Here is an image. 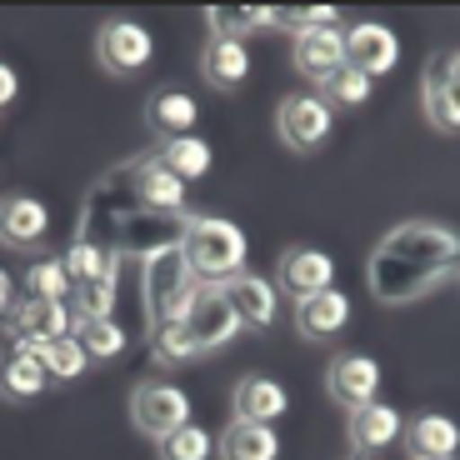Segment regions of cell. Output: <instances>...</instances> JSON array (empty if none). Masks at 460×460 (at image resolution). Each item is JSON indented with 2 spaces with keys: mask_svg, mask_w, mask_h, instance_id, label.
<instances>
[{
  "mask_svg": "<svg viewBox=\"0 0 460 460\" xmlns=\"http://www.w3.org/2000/svg\"><path fill=\"white\" fill-rule=\"evenodd\" d=\"M405 440H411V456L415 460H440V456H456L460 450V426L450 415H415L411 426H405Z\"/></svg>",
  "mask_w": 460,
  "mask_h": 460,
  "instance_id": "d4e9b609",
  "label": "cell"
},
{
  "mask_svg": "<svg viewBox=\"0 0 460 460\" xmlns=\"http://www.w3.org/2000/svg\"><path fill=\"white\" fill-rule=\"evenodd\" d=\"M345 325H350V300H345V290L331 286V290H321V296L296 300V331L305 335V341H331Z\"/></svg>",
  "mask_w": 460,
  "mask_h": 460,
  "instance_id": "ac0fdd59",
  "label": "cell"
},
{
  "mask_svg": "<svg viewBox=\"0 0 460 460\" xmlns=\"http://www.w3.org/2000/svg\"><path fill=\"white\" fill-rule=\"evenodd\" d=\"M181 331L190 335L196 356H206V350H220V345L235 341L241 321H235V311H230V300L220 286H196V296H190V305L181 315Z\"/></svg>",
  "mask_w": 460,
  "mask_h": 460,
  "instance_id": "8992f818",
  "label": "cell"
},
{
  "mask_svg": "<svg viewBox=\"0 0 460 460\" xmlns=\"http://www.w3.org/2000/svg\"><path fill=\"white\" fill-rule=\"evenodd\" d=\"M440 460H460V456H440Z\"/></svg>",
  "mask_w": 460,
  "mask_h": 460,
  "instance_id": "60d3db41",
  "label": "cell"
},
{
  "mask_svg": "<svg viewBox=\"0 0 460 460\" xmlns=\"http://www.w3.org/2000/svg\"><path fill=\"white\" fill-rule=\"evenodd\" d=\"M276 130L290 150H321L335 130V111L325 95L315 91H296L276 105Z\"/></svg>",
  "mask_w": 460,
  "mask_h": 460,
  "instance_id": "52a82bcc",
  "label": "cell"
},
{
  "mask_svg": "<svg viewBox=\"0 0 460 460\" xmlns=\"http://www.w3.org/2000/svg\"><path fill=\"white\" fill-rule=\"evenodd\" d=\"M181 255L200 286H226L230 276L245 270V230L220 216H190Z\"/></svg>",
  "mask_w": 460,
  "mask_h": 460,
  "instance_id": "7a4b0ae2",
  "label": "cell"
},
{
  "mask_svg": "<svg viewBox=\"0 0 460 460\" xmlns=\"http://www.w3.org/2000/svg\"><path fill=\"white\" fill-rule=\"evenodd\" d=\"M70 335L85 345V356L91 360H115L130 345V331L126 325H115V315H105V321H70Z\"/></svg>",
  "mask_w": 460,
  "mask_h": 460,
  "instance_id": "f546056e",
  "label": "cell"
},
{
  "mask_svg": "<svg viewBox=\"0 0 460 460\" xmlns=\"http://www.w3.org/2000/svg\"><path fill=\"white\" fill-rule=\"evenodd\" d=\"M321 91H325V101H331V105H366L370 101V75H366V70H356V66H341Z\"/></svg>",
  "mask_w": 460,
  "mask_h": 460,
  "instance_id": "8d00e7d4",
  "label": "cell"
},
{
  "mask_svg": "<svg viewBox=\"0 0 460 460\" xmlns=\"http://www.w3.org/2000/svg\"><path fill=\"white\" fill-rule=\"evenodd\" d=\"M460 270V230L436 220H405L391 235H380L366 261V286L385 305H405L436 290Z\"/></svg>",
  "mask_w": 460,
  "mask_h": 460,
  "instance_id": "6da1fadb",
  "label": "cell"
},
{
  "mask_svg": "<svg viewBox=\"0 0 460 460\" xmlns=\"http://www.w3.org/2000/svg\"><path fill=\"white\" fill-rule=\"evenodd\" d=\"M46 385H50V376L35 356H21V350L0 356V395L5 401H35Z\"/></svg>",
  "mask_w": 460,
  "mask_h": 460,
  "instance_id": "f1b7e54d",
  "label": "cell"
},
{
  "mask_svg": "<svg viewBox=\"0 0 460 460\" xmlns=\"http://www.w3.org/2000/svg\"><path fill=\"white\" fill-rule=\"evenodd\" d=\"M60 261H66V276H70V286H85V280H101V276H111L115 255H111V251H101V245L70 241V251L60 255Z\"/></svg>",
  "mask_w": 460,
  "mask_h": 460,
  "instance_id": "4dcf8cb0",
  "label": "cell"
},
{
  "mask_svg": "<svg viewBox=\"0 0 460 460\" xmlns=\"http://www.w3.org/2000/svg\"><path fill=\"white\" fill-rule=\"evenodd\" d=\"M446 70H450V75L460 81V50H450V56H446Z\"/></svg>",
  "mask_w": 460,
  "mask_h": 460,
  "instance_id": "ab89813d",
  "label": "cell"
},
{
  "mask_svg": "<svg viewBox=\"0 0 460 460\" xmlns=\"http://www.w3.org/2000/svg\"><path fill=\"white\" fill-rule=\"evenodd\" d=\"M345 66L366 70L370 81L385 75V70H395L401 66V35L380 21H356L345 31Z\"/></svg>",
  "mask_w": 460,
  "mask_h": 460,
  "instance_id": "8fae6325",
  "label": "cell"
},
{
  "mask_svg": "<svg viewBox=\"0 0 460 460\" xmlns=\"http://www.w3.org/2000/svg\"><path fill=\"white\" fill-rule=\"evenodd\" d=\"M136 206L175 216V210H185V181L165 171L155 155H140L136 161Z\"/></svg>",
  "mask_w": 460,
  "mask_h": 460,
  "instance_id": "ffe728a7",
  "label": "cell"
},
{
  "mask_svg": "<svg viewBox=\"0 0 460 460\" xmlns=\"http://www.w3.org/2000/svg\"><path fill=\"white\" fill-rule=\"evenodd\" d=\"M70 335V311L66 300H31L25 296L11 315V341H35V345H50Z\"/></svg>",
  "mask_w": 460,
  "mask_h": 460,
  "instance_id": "d6986e66",
  "label": "cell"
},
{
  "mask_svg": "<svg viewBox=\"0 0 460 460\" xmlns=\"http://www.w3.org/2000/svg\"><path fill=\"white\" fill-rule=\"evenodd\" d=\"M40 366H46V376H50V380H75V376H85L91 356H85V345L75 341V335H60V341H50V345H46Z\"/></svg>",
  "mask_w": 460,
  "mask_h": 460,
  "instance_id": "1f68e13d",
  "label": "cell"
},
{
  "mask_svg": "<svg viewBox=\"0 0 460 460\" xmlns=\"http://www.w3.org/2000/svg\"><path fill=\"white\" fill-rule=\"evenodd\" d=\"M15 305H21V300H15V280L5 276V270H0V325H5V321L15 315Z\"/></svg>",
  "mask_w": 460,
  "mask_h": 460,
  "instance_id": "f35d334b",
  "label": "cell"
},
{
  "mask_svg": "<svg viewBox=\"0 0 460 460\" xmlns=\"http://www.w3.org/2000/svg\"><path fill=\"white\" fill-rule=\"evenodd\" d=\"M115 300H120V255H115L111 276L70 286L66 311H70V321H105V315H115Z\"/></svg>",
  "mask_w": 460,
  "mask_h": 460,
  "instance_id": "484cf974",
  "label": "cell"
},
{
  "mask_svg": "<svg viewBox=\"0 0 460 460\" xmlns=\"http://www.w3.org/2000/svg\"><path fill=\"white\" fill-rule=\"evenodd\" d=\"M220 460H276L280 456V436L276 426H261V420H230L216 440Z\"/></svg>",
  "mask_w": 460,
  "mask_h": 460,
  "instance_id": "cb8c5ba5",
  "label": "cell"
},
{
  "mask_svg": "<svg viewBox=\"0 0 460 460\" xmlns=\"http://www.w3.org/2000/svg\"><path fill=\"white\" fill-rule=\"evenodd\" d=\"M25 296L31 300H66L70 296V276H66V261H31L25 270Z\"/></svg>",
  "mask_w": 460,
  "mask_h": 460,
  "instance_id": "836d02e7",
  "label": "cell"
},
{
  "mask_svg": "<svg viewBox=\"0 0 460 460\" xmlns=\"http://www.w3.org/2000/svg\"><path fill=\"white\" fill-rule=\"evenodd\" d=\"M420 105L436 130H460V81L446 70V50L426 60V81H420Z\"/></svg>",
  "mask_w": 460,
  "mask_h": 460,
  "instance_id": "2e32d148",
  "label": "cell"
},
{
  "mask_svg": "<svg viewBox=\"0 0 460 460\" xmlns=\"http://www.w3.org/2000/svg\"><path fill=\"white\" fill-rule=\"evenodd\" d=\"M15 95H21V75L0 60V111H5V105H15Z\"/></svg>",
  "mask_w": 460,
  "mask_h": 460,
  "instance_id": "74e56055",
  "label": "cell"
},
{
  "mask_svg": "<svg viewBox=\"0 0 460 460\" xmlns=\"http://www.w3.org/2000/svg\"><path fill=\"white\" fill-rule=\"evenodd\" d=\"M290 411V395L280 380L270 376H245L235 385V420H261V426H276L280 415Z\"/></svg>",
  "mask_w": 460,
  "mask_h": 460,
  "instance_id": "603a6c76",
  "label": "cell"
},
{
  "mask_svg": "<svg viewBox=\"0 0 460 460\" xmlns=\"http://www.w3.org/2000/svg\"><path fill=\"white\" fill-rule=\"evenodd\" d=\"M136 161L130 165H115L105 181H95V190L85 196L81 206V226H75V241L85 245H101V251L115 255V235L136 216Z\"/></svg>",
  "mask_w": 460,
  "mask_h": 460,
  "instance_id": "3957f363",
  "label": "cell"
},
{
  "mask_svg": "<svg viewBox=\"0 0 460 460\" xmlns=\"http://www.w3.org/2000/svg\"><path fill=\"white\" fill-rule=\"evenodd\" d=\"M325 391H331L335 405L360 411V405H370L380 391V366L370 356H335L331 370H325Z\"/></svg>",
  "mask_w": 460,
  "mask_h": 460,
  "instance_id": "5bb4252c",
  "label": "cell"
},
{
  "mask_svg": "<svg viewBox=\"0 0 460 460\" xmlns=\"http://www.w3.org/2000/svg\"><path fill=\"white\" fill-rule=\"evenodd\" d=\"M200 70H206L210 91H241L251 81V50H245V40H220V35H210L206 56H200Z\"/></svg>",
  "mask_w": 460,
  "mask_h": 460,
  "instance_id": "44dd1931",
  "label": "cell"
},
{
  "mask_svg": "<svg viewBox=\"0 0 460 460\" xmlns=\"http://www.w3.org/2000/svg\"><path fill=\"white\" fill-rule=\"evenodd\" d=\"M335 286V261L325 251H311V245H296V251L280 255L276 265V290L305 300V296H321V290Z\"/></svg>",
  "mask_w": 460,
  "mask_h": 460,
  "instance_id": "4fadbf2b",
  "label": "cell"
},
{
  "mask_svg": "<svg viewBox=\"0 0 460 460\" xmlns=\"http://www.w3.org/2000/svg\"><path fill=\"white\" fill-rule=\"evenodd\" d=\"M321 25H341L335 5H276V31H321Z\"/></svg>",
  "mask_w": 460,
  "mask_h": 460,
  "instance_id": "e575fe53",
  "label": "cell"
},
{
  "mask_svg": "<svg viewBox=\"0 0 460 460\" xmlns=\"http://www.w3.org/2000/svg\"><path fill=\"white\" fill-rule=\"evenodd\" d=\"M220 290H226L230 311H235V321H241V331H270V325H276V311H280L276 280L255 276V270H241V276H230Z\"/></svg>",
  "mask_w": 460,
  "mask_h": 460,
  "instance_id": "7c38bea8",
  "label": "cell"
},
{
  "mask_svg": "<svg viewBox=\"0 0 460 460\" xmlns=\"http://www.w3.org/2000/svg\"><path fill=\"white\" fill-rule=\"evenodd\" d=\"M456 276H460V270H456Z\"/></svg>",
  "mask_w": 460,
  "mask_h": 460,
  "instance_id": "7bdbcfd3",
  "label": "cell"
},
{
  "mask_svg": "<svg viewBox=\"0 0 460 460\" xmlns=\"http://www.w3.org/2000/svg\"><path fill=\"white\" fill-rule=\"evenodd\" d=\"M130 420H136L140 436H150L161 446L171 430L190 426V395L171 380H140L136 391H130Z\"/></svg>",
  "mask_w": 460,
  "mask_h": 460,
  "instance_id": "5b68a950",
  "label": "cell"
},
{
  "mask_svg": "<svg viewBox=\"0 0 460 460\" xmlns=\"http://www.w3.org/2000/svg\"><path fill=\"white\" fill-rule=\"evenodd\" d=\"M50 230V210L35 196H5L0 200V241L11 251H35Z\"/></svg>",
  "mask_w": 460,
  "mask_h": 460,
  "instance_id": "9a60e30c",
  "label": "cell"
},
{
  "mask_svg": "<svg viewBox=\"0 0 460 460\" xmlns=\"http://www.w3.org/2000/svg\"><path fill=\"white\" fill-rule=\"evenodd\" d=\"M200 120V105L190 91H181V85H161V91L146 101V126L155 130L161 140H175V136H190Z\"/></svg>",
  "mask_w": 460,
  "mask_h": 460,
  "instance_id": "e0dca14e",
  "label": "cell"
},
{
  "mask_svg": "<svg viewBox=\"0 0 460 460\" xmlns=\"http://www.w3.org/2000/svg\"><path fill=\"white\" fill-rule=\"evenodd\" d=\"M401 430H405L401 411L385 405V401H370V405H360V411H350V450H356V456L385 450Z\"/></svg>",
  "mask_w": 460,
  "mask_h": 460,
  "instance_id": "7402d4cb",
  "label": "cell"
},
{
  "mask_svg": "<svg viewBox=\"0 0 460 460\" xmlns=\"http://www.w3.org/2000/svg\"><path fill=\"white\" fill-rule=\"evenodd\" d=\"M350 460H370V456H350Z\"/></svg>",
  "mask_w": 460,
  "mask_h": 460,
  "instance_id": "b9f144b4",
  "label": "cell"
},
{
  "mask_svg": "<svg viewBox=\"0 0 460 460\" xmlns=\"http://www.w3.org/2000/svg\"><path fill=\"white\" fill-rule=\"evenodd\" d=\"M290 66H296L311 85H325L335 70L345 66V31L341 25H321V31L290 35Z\"/></svg>",
  "mask_w": 460,
  "mask_h": 460,
  "instance_id": "30bf717a",
  "label": "cell"
},
{
  "mask_svg": "<svg viewBox=\"0 0 460 460\" xmlns=\"http://www.w3.org/2000/svg\"><path fill=\"white\" fill-rule=\"evenodd\" d=\"M200 280L190 276V265H185L181 245L175 251H161V255H146L140 261V300H146V335L155 325H171L185 315L190 296H196Z\"/></svg>",
  "mask_w": 460,
  "mask_h": 460,
  "instance_id": "277c9868",
  "label": "cell"
},
{
  "mask_svg": "<svg viewBox=\"0 0 460 460\" xmlns=\"http://www.w3.org/2000/svg\"><path fill=\"white\" fill-rule=\"evenodd\" d=\"M155 161L190 185V181H206V175H210V165H216V150H210L200 136H175V140H161Z\"/></svg>",
  "mask_w": 460,
  "mask_h": 460,
  "instance_id": "83f0119b",
  "label": "cell"
},
{
  "mask_svg": "<svg viewBox=\"0 0 460 460\" xmlns=\"http://www.w3.org/2000/svg\"><path fill=\"white\" fill-rule=\"evenodd\" d=\"M206 31L220 40H251L261 31H276V5H216L206 11Z\"/></svg>",
  "mask_w": 460,
  "mask_h": 460,
  "instance_id": "4316f807",
  "label": "cell"
},
{
  "mask_svg": "<svg viewBox=\"0 0 460 460\" xmlns=\"http://www.w3.org/2000/svg\"><path fill=\"white\" fill-rule=\"evenodd\" d=\"M210 456H216V436L206 426H196V420L161 440V460H210Z\"/></svg>",
  "mask_w": 460,
  "mask_h": 460,
  "instance_id": "d6a6232c",
  "label": "cell"
},
{
  "mask_svg": "<svg viewBox=\"0 0 460 460\" xmlns=\"http://www.w3.org/2000/svg\"><path fill=\"white\" fill-rule=\"evenodd\" d=\"M150 356L165 360V366H185V360H196V345L181 331V321H171V325H155L150 331Z\"/></svg>",
  "mask_w": 460,
  "mask_h": 460,
  "instance_id": "d590c367",
  "label": "cell"
},
{
  "mask_svg": "<svg viewBox=\"0 0 460 460\" xmlns=\"http://www.w3.org/2000/svg\"><path fill=\"white\" fill-rule=\"evenodd\" d=\"M185 226H190V210H136V216L120 226L115 235V255H130V261H146V255H161V251H175L185 241Z\"/></svg>",
  "mask_w": 460,
  "mask_h": 460,
  "instance_id": "9c48e42d",
  "label": "cell"
},
{
  "mask_svg": "<svg viewBox=\"0 0 460 460\" xmlns=\"http://www.w3.org/2000/svg\"><path fill=\"white\" fill-rule=\"evenodd\" d=\"M150 56H155V35L146 31L140 21H130V15H115V21L101 25V35H95V60H101L111 75H140V70L150 66Z\"/></svg>",
  "mask_w": 460,
  "mask_h": 460,
  "instance_id": "ba28073f",
  "label": "cell"
}]
</instances>
